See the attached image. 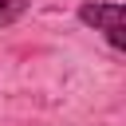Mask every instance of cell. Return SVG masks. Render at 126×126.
<instances>
[{"instance_id": "obj_1", "label": "cell", "mask_w": 126, "mask_h": 126, "mask_svg": "<svg viewBox=\"0 0 126 126\" xmlns=\"http://www.w3.org/2000/svg\"><path fill=\"white\" fill-rule=\"evenodd\" d=\"M79 24L102 32V39L114 51L126 47V35H122V4L118 0H87V4H79Z\"/></svg>"}, {"instance_id": "obj_2", "label": "cell", "mask_w": 126, "mask_h": 126, "mask_svg": "<svg viewBox=\"0 0 126 126\" xmlns=\"http://www.w3.org/2000/svg\"><path fill=\"white\" fill-rule=\"evenodd\" d=\"M28 8H32V0H0V28H12Z\"/></svg>"}]
</instances>
